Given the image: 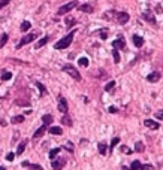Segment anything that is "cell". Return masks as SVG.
<instances>
[{
    "label": "cell",
    "instance_id": "1",
    "mask_svg": "<svg viewBox=\"0 0 163 170\" xmlns=\"http://www.w3.org/2000/svg\"><path fill=\"white\" fill-rule=\"evenodd\" d=\"M75 33H76V30H72L67 36H64L63 39H60V41L54 45V48H55V49H64V48L70 46V43H72V41H73Z\"/></svg>",
    "mask_w": 163,
    "mask_h": 170
},
{
    "label": "cell",
    "instance_id": "9",
    "mask_svg": "<svg viewBox=\"0 0 163 170\" xmlns=\"http://www.w3.org/2000/svg\"><path fill=\"white\" fill-rule=\"evenodd\" d=\"M112 46H114V49H123V48L126 46L124 37H123V36H118V39H115V41H114Z\"/></svg>",
    "mask_w": 163,
    "mask_h": 170
},
{
    "label": "cell",
    "instance_id": "21",
    "mask_svg": "<svg viewBox=\"0 0 163 170\" xmlns=\"http://www.w3.org/2000/svg\"><path fill=\"white\" fill-rule=\"evenodd\" d=\"M49 133H51V134H61L63 130H61L60 127H51V128H49Z\"/></svg>",
    "mask_w": 163,
    "mask_h": 170
},
{
    "label": "cell",
    "instance_id": "7",
    "mask_svg": "<svg viewBox=\"0 0 163 170\" xmlns=\"http://www.w3.org/2000/svg\"><path fill=\"white\" fill-rule=\"evenodd\" d=\"M66 166V160L64 158H53V169L54 170H61Z\"/></svg>",
    "mask_w": 163,
    "mask_h": 170
},
{
    "label": "cell",
    "instance_id": "38",
    "mask_svg": "<svg viewBox=\"0 0 163 170\" xmlns=\"http://www.w3.org/2000/svg\"><path fill=\"white\" fill-rule=\"evenodd\" d=\"M66 149H67L69 152H73V145H72V143H67V145H66Z\"/></svg>",
    "mask_w": 163,
    "mask_h": 170
},
{
    "label": "cell",
    "instance_id": "43",
    "mask_svg": "<svg viewBox=\"0 0 163 170\" xmlns=\"http://www.w3.org/2000/svg\"><path fill=\"white\" fill-rule=\"evenodd\" d=\"M157 118L162 120V110H159V112H157Z\"/></svg>",
    "mask_w": 163,
    "mask_h": 170
},
{
    "label": "cell",
    "instance_id": "35",
    "mask_svg": "<svg viewBox=\"0 0 163 170\" xmlns=\"http://www.w3.org/2000/svg\"><path fill=\"white\" fill-rule=\"evenodd\" d=\"M9 2H11V0H0V9H2V8H5V6L8 5Z\"/></svg>",
    "mask_w": 163,
    "mask_h": 170
},
{
    "label": "cell",
    "instance_id": "24",
    "mask_svg": "<svg viewBox=\"0 0 163 170\" xmlns=\"http://www.w3.org/2000/svg\"><path fill=\"white\" fill-rule=\"evenodd\" d=\"M6 42H8V35H2V37H0V48H3L5 45H6Z\"/></svg>",
    "mask_w": 163,
    "mask_h": 170
},
{
    "label": "cell",
    "instance_id": "28",
    "mask_svg": "<svg viewBox=\"0 0 163 170\" xmlns=\"http://www.w3.org/2000/svg\"><path fill=\"white\" fill-rule=\"evenodd\" d=\"M112 55H114V63L118 64V63H120V54H118V51L114 49V51H112Z\"/></svg>",
    "mask_w": 163,
    "mask_h": 170
},
{
    "label": "cell",
    "instance_id": "20",
    "mask_svg": "<svg viewBox=\"0 0 163 170\" xmlns=\"http://www.w3.org/2000/svg\"><path fill=\"white\" fill-rule=\"evenodd\" d=\"M130 170H141V161L135 160L132 164H130Z\"/></svg>",
    "mask_w": 163,
    "mask_h": 170
},
{
    "label": "cell",
    "instance_id": "39",
    "mask_svg": "<svg viewBox=\"0 0 163 170\" xmlns=\"http://www.w3.org/2000/svg\"><path fill=\"white\" fill-rule=\"evenodd\" d=\"M121 151H123V152H124V154H130V149H129L127 146H124V145H123V146H121Z\"/></svg>",
    "mask_w": 163,
    "mask_h": 170
},
{
    "label": "cell",
    "instance_id": "36",
    "mask_svg": "<svg viewBox=\"0 0 163 170\" xmlns=\"http://www.w3.org/2000/svg\"><path fill=\"white\" fill-rule=\"evenodd\" d=\"M14 157H15V154L9 152L8 155H6V160H8V161H14Z\"/></svg>",
    "mask_w": 163,
    "mask_h": 170
},
{
    "label": "cell",
    "instance_id": "37",
    "mask_svg": "<svg viewBox=\"0 0 163 170\" xmlns=\"http://www.w3.org/2000/svg\"><path fill=\"white\" fill-rule=\"evenodd\" d=\"M108 37V31L106 30H102L100 31V39H106Z\"/></svg>",
    "mask_w": 163,
    "mask_h": 170
},
{
    "label": "cell",
    "instance_id": "13",
    "mask_svg": "<svg viewBox=\"0 0 163 170\" xmlns=\"http://www.w3.org/2000/svg\"><path fill=\"white\" fill-rule=\"evenodd\" d=\"M47 126H48V124H43L42 127H39L36 131H35V134H33V139H39V137H41V136L45 133V130H47Z\"/></svg>",
    "mask_w": 163,
    "mask_h": 170
},
{
    "label": "cell",
    "instance_id": "6",
    "mask_svg": "<svg viewBox=\"0 0 163 170\" xmlns=\"http://www.w3.org/2000/svg\"><path fill=\"white\" fill-rule=\"evenodd\" d=\"M129 19H130V15L127 14V12H118V14H117V23L121 24V25H124L126 23H129Z\"/></svg>",
    "mask_w": 163,
    "mask_h": 170
},
{
    "label": "cell",
    "instance_id": "23",
    "mask_svg": "<svg viewBox=\"0 0 163 170\" xmlns=\"http://www.w3.org/2000/svg\"><path fill=\"white\" fill-rule=\"evenodd\" d=\"M14 124H18V122H24V116L23 115H17V116H14V118L11 120Z\"/></svg>",
    "mask_w": 163,
    "mask_h": 170
},
{
    "label": "cell",
    "instance_id": "2",
    "mask_svg": "<svg viewBox=\"0 0 163 170\" xmlns=\"http://www.w3.org/2000/svg\"><path fill=\"white\" fill-rule=\"evenodd\" d=\"M76 5H78V3H76V0H72V2H69V3H66V5L60 6V8H58V11H57V14H58V15H66L67 12H69V11H72Z\"/></svg>",
    "mask_w": 163,
    "mask_h": 170
},
{
    "label": "cell",
    "instance_id": "15",
    "mask_svg": "<svg viewBox=\"0 0 163 170\" xmlns=\"http://www.w3.org/2000/svg\"><path fill=\"white\" fill-rule=\"evenodd\" d=\"M48 41H49V37H48V36H45V37H42V39H41V41H39V42H37V43L35 45V48H36V49H39V48H42V46H43V45H47V43H48Z\"/></svg>",
    "mask_w": 163,
    "mask_h": 170
},
{
    "label": "cell",
    "instance_id": "31",
    "mask_svg": "<svg viewBox=\"0 0 163 170\" xmlns=\"http://www.w3.org/2000/svg\"><path fill=\"white\" fill-rule=\"evenodd\" d=\"M72 25H75V19H73V18H67V19H66V27L70 29Z\"/></svg>",
    "mask_w": 163,
    "mask_h": 170
},
{
    "label": "cell",
    "instance_id": "12",
    "mask_svg": "<svg viewBox=\"0 0 163 170\" xmlns=\"http://www.w3.org/2000/svg\"><path fill=\"white\" fill-rule=\"evenodd\" d=\"M144 124H145V127H148V128H154V130H157V128L160 127V124H159V122H156V121H153V120H145Z\"/></svg>",
    "mask_w": 163,
    "mask_h": 170
},
{
    "label": "cell",
    "instance_id": "19",
    "mask_svg": "<svg viewBox=\"0 0 163 170\" xmlns=\"http://www.w3.org/2000/svg\"><path fill=\"white\" fill-rule=\"evenodd\" d=\"M78 64H79V66H82V67H87V66H88V58H87V57H81L79 60H78Z\"/></svg>",
    "mask_w": 163,
    "mask_h": 170
},
{
    "label": "cell",
    "instance_id": "27",
    "mask_svg": "<svg viewBox=\"0 0 163 170\" xmlns=\"http://www.w3.org/2000/svg\"><path fill=\"white\" fill-rule=\"evenodd\" d=\"M114 87H115V81H109V82L105 85V91H111Z\"/></svg>",
    "mask_w": 163,
    "mask_h": 170
},
{
    "label": "cell",
    "instance_id": "5",
    "mask_svg": "<svg viewBox=\"0 0 163 170\" xmlns=\"http://www.w3.org/2000/svg\"><path fill=\"white\" fill-rule=\"evenodd\" d=\"M67 109H69V104H67V100L64 97H58V112L61 114H67Z\"/></svg>",
    "mask_w": 163,
    "mask_h": 170
},
{
    "label": "cell",
    "instance_id": "3",
    "mask_svg": "<svg viewBox=\"0 0 163 170\" xmlns=\"http://www.w3.org/2000/svg\"><path fill=\"white\" fill-rule=\"evenodd\" d=\"M63 70L66 72L67 75H70V76H72L75 81H79V79H81V75H79V72H78V70H76L73 66H70V64H66V66L63 67Z\"/></svg>",
    "mask_w": 163,
    "mask_h": 170
},
{
    "label": "cell",
    "instance_id": "8",
    "mask_svg": "<svg viewBox=\"0 0 163 170\" xmlns=\"http://www.w3.org/2000/svg\"><path fill=\"white\" fill-rule=\"evenodd\" d=\"M142 19H145V21L151 23V24H156V18H154V14L151 11H144L142 12Z\"/></svg>",
    "mask_w": 163,
    "mask_h": 170
},
{
    "label": "cell",
    "instance_id": "29",
    "mask_svg": "<svg viewBox=\"0 0 163 170\" xmlns=\"http://www.w3.org/2000/svg\"><path fill=\"white\" fill-rule=\"evenodd\" d=\"M11 78H12L11 72H3V73H2V79H3V81H9Z\"/></svg>",
    "mask_w": 163,
    "mask_h": 170
},
{
    "label": "cell",
    "instance_id": "34",
    "mask_svg": "<svg viewBox=\"0 0 163 170\" xmlns=\"http://www.w3.org/2000/svg\"><path fill=\"white\" fill-rule=\"evenodd\" d=\"M36 85H37V88L41 90V94H45V87L41 84V82H36Z\"/></svg>",
    "mask_w": 163,
    "mask_h": 170
},
{
    "label": "cell",
    "instance_id": "14",
    "mask_svg": "<svg viewBox=\"0 0 163 170\" xmlns=\"http://www.w3.org/2000/svg\"><path fill=\"white\" fill-rule=\"evenodd\" d=\"M79 11L81 12H86V14H91L94 9H93V6H91V5H81L79 6Z\"/></svg>",
    "mask_w": 163,
    "mask_h": 170
},
{
    "label": "cell",
    "instance_id": "45",
    "mask_svg": "<svg viewBox=\"0 0 163 170\" xmlns=\"http://www.w3.org/2000/svg\"><path fill=\"white\" fill-rule=\"evenodd\" d=\"M123 170H127V169H123Z\"/></svg>",
    "mask_w": 163,
    "mask_h": 170
},
{
    "label": "cell",
    "instance_id": "10",
    "mask_svg": "<svg viewBox=\"0 0 163 170\" xmlns=\"http://www.w3.org/2000/svg\"><path fill=\"white\" fill-rule=\"evenodd\" d=\"M160 72H153V73H150L148 76H147V81L148 82H157L159 79H160Z\"/></svg>",
    "mask_w": 163,
    "mask_h": 170
},
{
    "label": "cell",
    "instance_id": "30",
    "mask_svg": "<svg viewBox=\"0 0 163 170\" xmlns=\"http://www.w3.org/2000/svg\"><path fill=\"white\" fill-rule=\"evenodd\" d=\"M42 121L45 124H51V122H53V116H51V115H43L42 116Z\"/></svg>",
    "mask_w": 163,
    "mask_h": 170
},
{
    "label": "cell",
    "instance_id": "26",
    "mask_svg": "<svg viewBox=\"0 0 163 170\" xmlns=\"http://www.w3.org/2000/svg\"><path fill=\"white\" fill-rule=\"evenodd\" d=\"M60 149H61V148H54L53 151L49 152V158H51V160H53V158H55V155H57L58 152H60Z\"/></svg>",
    "mask_w": 163,
    "mask_h": 170
},
{
    "label": "cell",
    "instance_id": "32",
    "mask_svg": "<svg viewBox=\"0 0 163 170\" xmlns=\"http://www.w3.org/2000/svg\"><path fill=\"white\" fill-rule=\"evenodd\" d=\"M141 170H154V166H151V164H144L142 166L141 164Z\"/></svg>",
    "mask_w": 163,
    "mask_h": 170
},
{
    "label": "cell",
    "instance_id": "40",
    "mask_svg": "<svg viewBox=\"0 0 163 170\" xmlns=\"http://www.w3.org/2000/svg\"><path fill=\"white\" fill-rule=\"evenodd\" d=\"M31 170H42V167L39 164H35V166H31Z\"/></svg>",
    "mask_w": 163,
    "mask_h": 170
},
{
    "label": "cell",
    "instance_id": "18",
    "mask_svg": "<svg viewBox=\"0 0 163 170\" xmlns=\"http://www.w3.org/2000/svg\"><path fill=\"white\" fill-rule=\"evenodd\" d=\"M144 149H145L144 143H142V142H136V145H135V151L136 152H144Z\"/></svg>",
    "mask_w": 163,
    "mask_h": 170
},
{
    "label": "cell",
    "instance_id": "25",
    "mask_svg": "<svg viewBox=\"0 0 163 170\" xmlns=\"http://www.w3.org/2000/svg\"><path fill=\"white\" fill-rule=\"evenodd\" d=\"M30 27H31L30 21H24V23L21 24V30H23V31H27V30H30Z\"/></svg>",
    "mask_w": 163,
    "mask_h": 170
},
{
    "label": "cell",
    "instance_id": "42",
    "mask_svg": "<svg viewBox=\"0 0 163 170\" xmlns=\"http://www.w3.org/2000/svg\"><path fill=\"white\" fill-rule=\"evenodd\" d=\"M156 12H157V14H162V5H157V11Z\"/></svg>",
    "mask_w": 163,
    "mask_h": 170
},
{
    "label": "cell",
    "instance_id": "4",
    "mask_svg": "<svg viewBox=\"0 0 163 170\" xmlns=\"http://www.w3.org/2000/svg\"><path fill=\"white\" fill-rule=\"evenodd\" d=\"M36 37H37V35H36V33H31V35H25V36H24V37L21 39V41L18 42L17 48H18V49H19V48H23L24 45H27V43H30V42H33Z\"/></svg>",
    "mask_w": 163,
    "mask_h": 170
},
{
    "label": "cell",
    "instance_id": "41",
    "mask_svg": "<svg viewBox=\"0 0 163 170\" xmlns=\"http://www.w3.org/2000/svg\"><path fill=\"white\" fill-rule=\"evenodd\" d=\"M109 112H111V114H115V112H117V108H115V106H111V108H109Z\"/></svg>",
    "mask_w": 163,
    "mask_h": 170
},
{
    "label": "cell",
    "instance_id": "33",
    "mask_svg": "<svg viewBox=\"0 0 163 170\" xmlns=\"http://www.w3.org/2000/svg\"><path fill=\"white\" fill-rule=\"evenodd\" d=\"M118 142H120V137H114V139L111 140V148H114V146H115Z\"/></svg>",
    "mask_w": 163,
    "mask_h": 170
},
{
    "label": "cell",
    "instance_id": "44",
    "mask_svg": "<svg viewBox=\"0 0 163 170\" xmlns=\"http://www.w3.org/2000/svg\"><path fill=\"white\" fill-rule=\"evenodd\" d=\"M0 170H6V169H5V167H2V166H0Z\"/></svg>",
    "mask_w": 163,
    "mask_h": 170
},
{
    "label": "cell",
    "instance_id": "16",
    "mask_svg": "<svg viewBox=\"0 0 163 170\" xmlns=\"http://www.w3.org/2000/svg\"><path fill=\"white\" fill-rule=\"evenodd\" d=\"M25 145H27V140H23L21 143H19V145H18V149H17V155H21V154L24 152Z\"/></svg>",
    "mask_w": 163,
    "mask_h": 170
},
{
    "label": "cell",
    "instance_id": "11",
    "mask_svg": "<svg viewBox=\"0 0 163 170\" xmlns=\"http://www.w3.org/2000/svg\"><path fill=\"white\" fill-rule=\"evenodd\" d=\"M132 41H133V43H135V46H138V48H141L142 45H144V39H142L139 35H133V36H132Z\"/></svg>",
    "mask_w": 163,
    "mask_h": 170
},
{
    "label": "cell",
    "instance_id": "17",
    "mask_svg": "<svg viewBox=\"0 0 163 170\" xmlns=\"http://www.w3.org/2000/svg\"><path fill=\"white\" fill-rule=\"evenodd\" d=\"M61 122L64 124V126H72V120H70V116L67 114H64V116L61 118Z\"/></svg>",
    "mask_w": 163,
    "mask_h": 170
},
{
    "label": "cell",
    "instance_id": "22",
    "mask_svg": "<svg viewBox=\"0 0 163 170\" xmlns=\"http://www.w3.org/2000/svg\"><path fill=\"white\" fill-rule=\"evenodd\" d=\"M99 152H100V155H106V145L103 142L99 143Z\"/></svg>",
    "mask_w": 163,
    "mask_h": 170
}]
</instances>
